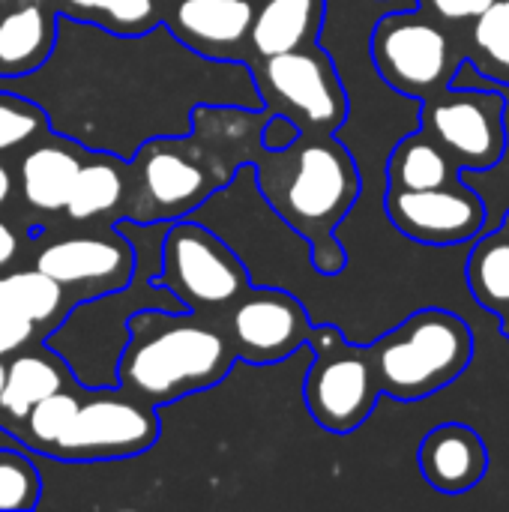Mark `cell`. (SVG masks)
<instances>
[{"label": "cell", "instance_id": "1", "mask_svg": "<svg viewBox=\"0 0 509 512\" xmlns=\"http://www.w3.org/2000/svg\"><path fill=\"white\" fill-rule=\"evenodd\" d=\"M267 207L309 246L321 276L345 270V249L336 237L342 219L360 198V171L336 135H300L279 150H258L249 165Z\"/></svg>", "mask_w": 509, "mask_h": 512}, {"label": "cell", "instance_id": "2", "mask_svg": "<svg viewBox=\"0 0 509 512\" xmlns=\"http://www.w3.org/2000/svg\"><path fill=\"white\" fill-rule=\"evenodd\" d=\"M237 354L219 324L186 309H141L117 360V387L162 408L228 378Z\"/></svg>", "mask_w": 509, "mask_h": 512}, {"label": "cell", "instance_id": "3", "mask_svg": "<svg viewBox=\"0 0 509 512\" xmlns=\"http://www.w3.org/2000/svg\"><path fill=\"white\" fill-rule=\"evenodd\" d=\"M132 249H135V273L132 282L120 291L90 297L81 303H72L63 321L42 339L51 351H57L72 378L81 387H114L117 384V360L123 354L126 336H129V318L141 309H183L171 291L153 282L159 270V240L150 243V252H144L147 234L153 222H129L114 219Z\"/></svg>", "mask_w": 509, "mask_h": 512}, {"label": "cell", "instance_id": "4", "mask_svg": "<svg viewBox=\"0 0 509 512\" xmlns=\"http://www.w3.org/2000/svg\"><path fill=\"white\" fill-rule=\"evenodd\" d=\"M234 177L237 168L192 132L147 138L126 162V195L117 219L147 225L195 216Z\"/></svg>", "mask_w": 509, "mask_h": 512}, {"label": "cell", "instance_id": "5", "mask_svg": "<svg viewBox=\"0 0 509 512\" xmlns=\"http://www.w3.org/2000/svg\"><path fill=\"white\" fill-rule=\"evenodd\" d=\"M381 396L420 402L450 387L474 360L471 327L447 309H420L369 345Z\"/></svg>", "mask_w": 509, "mask_h": 512}, {"label": "cell", "instance_id": "6", "mask_svg": "<svg viewBox=\"0 0 509 512\" xmlns=\"http://www.w3.org/2000/svg\"><path fill=\"white\" fill-rule=\"evenodd\" d=\"M153 282L171 291L186 312L210 318L213 324L252 288L237 252L192 216L165 225Z\"/></svg>", "mask_w": 509, "mask_h": 512}, {"label": "cell", "instance_id": "7", "mask_svg": "<svg viewBox=\"0 0 509 512\" xmlns=\"http://www.w3.org/2000/svg\"><path fill=\"white\" fill-rule=\"evenodd\" d=\"M306 348L312 351V366L303 381L309 417L333 435L360 429L381 399L369 345L348 342L333 324H312Z\"/></svg>", "mask_w": 509, "mask_h": 512}, {"label": "cell", "instance_id": "8", "mask_svg": "<svg viewBox=\"0 0 509 512\" xmlns=\"http://www.w3.org/2000/svg\"><path fill=\"white\" fill-rule=\"evenodd\" d=\"M261 108L285 114L300 135H336L348 117V93L330 60L315 42L249 63Z\"/></svg>", "mask_w": 509, "mask_h": 512}, {"label": "cell", "instance_id": "9", "mask_svg": "<svg viewBox=\"0 0 509 512\" xmlns=\"http://www.w3.org/2000/svg\"><path fill=\"white\" fill-rule=\"evenodd\" d=\"M378 75L399 93L429 99L450 87L462 60L453 39L417 6L387 12L372 30Z\"/></svg>", "mask_w": 509, "mask_h": 512}, {"label": "cell", "instance_id": "10", "mask_svg": "<svg viewBox=\"0 0 509 512\" xmlns=\"http://www.w3.org/2000/svg\"><path fill=\"white\" fill-rule=\"evenodd\" d=\"M156 411L117 384L84 387L75 417L48 456L57 462H117L141 456L159 441Z\"/></svg>", "mask_w": 509, "mask_h": 512}, {"label": "cell", "instance_id": "11", "mask_svg": "<svg viewBox=\"0 0 509 512\" xmlns=\"http://www.w3.org/2000/svg\"><path fill=\"white\" fill-rule=\"evenodd\" d=\"M429 132L456 171H489L507 153V99L495 87H444L423 99Z\"/></svg>", "mask_w": 509, "mask_h": 512}, {"label": "cell", "instance_id": "12", "mask_svg": "<svg viewBox=\"0 0 509 512\" xmlns=\"http://www.w3.org/2000/svg\"><path fill=\"white\" fill-rule=\"evenodd\" d=\"M33 267L51 276L72 303L120 291L132 282L135 249L117 225L84 228L63 237L33 234Z\"/></svg>", "mask_w": 509, "mask_h": 512}, {"label": "cell", "instance_id": "13", "mask_svg": "<svg viewBox=\"0 0 509 512\" xmlns=\"http://www.w3.org/2000/svg\"><path fill=\"white\" fill-rule=\"evenodd\" d=\"M237 360L267 366L306 348L312 318L306 306L282 288H252L216 321Z\"/></svg>", "mask_w": 509, "mask_h": 512}, {"label": "cell", "instance_id": "14", "mask_svg": "<svg viewBox=\"0 0 509 512\" xmlns=\"http://www.w3.org/2000/svg\"><path fill=\"white\" fill-rule=\"evenodd\" d=\"M384 207L396 231L426 246L468 243L486 228L489 219L483 195L462 180L423 192L387 189Z\"/></svg>", "mask_w": 509, "mask_h": 512}, {"label": "cell", "instance_id": "15", "mask_svg": "<svg viewBox=\"0 0 509 512\" xmlns=\"http://www.w3.org/2000/svg\"><path fill=\"white\" fill-rule=\"evenodd\" d=\"M258 0H165L162 24L207 60L246 63Z\"/></svg>", "mask_w": 509, "mask_h": 512}, {"label": "cell", "instance_id": "16", "mask_svg": "<svg viewBox=\"0 0 509 512\" xmlns=\"http://www.w3.org/2000/svg\"><path fill=\"white\" fill-rule=\"evenodd\" d=\"M87 156V147L48 129L33 138L18 159V192L36 216H57L66 204L72 180Z\"/></svg>", "mask_w": 509, "mask_h": 512}, {"label": "cell", "instance_id": "17", "mask_svg": "<svg viewBox=\"0 0 509 512\" xmlns=\"http://www.w3.org/2000/svg\"><path fill=\"white\" fill-rule=\"evenodd\" d=\"M417 465L426 483L441 495H465L477 489L489 471V450L480 432L465 423L435 426L420 450Z\"/></svg>", "mask_w": 509, "mask_h": 512}, {"label": "cell", "instance_id": "18", "mask_svg": "<svg viewBox=\"0 0 509 512\" xmlns=\"http://www.w3.org/2000/svg\"><path fill=\"white\" fill-rule=\"evenodd\" d=\"M51 0H0V78H24L45 66L57 42Z\"/></svg>", "mask_w": 509, "mask_h": 512}, {"label": "cell", "instance_id": "19", "mask_svg": "<svg viewBox=\"0 0 509 512\" xmlns=\"http://www.w3.org/2000/svg\"><path fill=\"white\" fill-rule=\"evenodd\" d=\"M6 375H3V393H0V426L9 432L27 417V411L42 402L45 396L78 384L66 366V360L51 351L45 342H33L12 357L3 360Z\"/></svg>", "mask_w": 509, "mask_h": 512}, {"label": "cell", "instance_id": "20", "mask_svg": "<svg viewBox=\"0 0 509 512\" xmlns=\"http://www.w3.org/2000/svg\"><path fill=\"white\" fill-rule=\"evenodd\" d=\"M324 12L327 0H258L249 30L246 66L252 60L315 45L324 24Z\"/></svg>", "mask_w": 509, "mask_h": 512}, {"label": "cell", "instance_id": "21", "mask_svg": "<svg viewBox=\"0 0 509 512\" xmlns=\"http://www.w3.org/2000/svg\"><path fill=\"white\" fill-rule=\"evenodd\" d=\"M123 195H126V159H117L102 150H87L60 213L72 225L102 222L108 216L114 222L123 207Z\"/></svg>", "mask_w": 509, "mask_h": 512}, {"label": "cell", "instance_id": "22", "mask_svg": "<svg viewBox=\"0 0 509 512\" xmlns=\"http://www.w3.org/2000/svg\"><path fill=\"white\" fill-rule=\"evenodd\" d=\"M72 300L42 270H3L0 273V309L33 321L45 336L63 321Z\"/></svg>", "mask_w": 509, "mask_h": 512}, {"label": "cell", "instance_id": "23", "mask_svg": "<svg viewBox=\"0 0 509 512\" xmlns=\"http://www.w3.org/2000/svg\"><path fill=\"white\" fill-rule=\"evenodd\" d=\"M459 171L453 168L444 147L429 132H414L402 138L387 162V189H405V192H423V189H441L456 183Z\"/></svg>", "mask_w": 509, "mask_h": 512}, {"label": "cell", "instance_id": "24", "mask_svg": "<svg viewBox=\"0 0 509 512\" xmlns=\"http://www.w3.org/2000/svg\"><path fill=\"white\" fill-rule=\"evenodd\" d=\"M468 285L477 303L501 312L509 303V210L492 231H480L468 258Z\"/></svg>", "mask_w": 509, "mask_h": 512}, {"label": "cell", "instance_id": "25", "mask_svg": "<svg viewBox=\"0 0 509 512\" xmlns=\"http://www.w3.org/2000/svg\"><path fill=\"white\" fill-rule=\"evenodd\" d=\"M60 15L117 36H141L162 24L165 0H51Z\"/></svg>", "mask_w": 509, "mask_h": 512}, {"label": "cell", "instance_id": "26", "mask_svg": "<svg viewBox=\"0 0 509 512\" xmlns=\"http://www.w3.org/2000/svg\"><path fill=\"white\" fill-rule=\"evenodd\" d=\"M81 390H84L81 384L63 387V390L45 396L42 402H36L27 411V417L12 429V435L21 441V447L27 453H39V456H48L51 453V447L57 444V438L66 432L69 420L78 411Z\"/></svg>", "mask_w": 509, "mask_h": 512}, {"label": "cell", "instance_id": "27", "mask_svg": "<svg viewBox=\"0 0 509 512\" xmlns=\"http://www.w3.org/2000/svg\"><path fill=\"white\" fill-rule=\"evenodd\" d=\"M471 63L489 81L509 84V0H495L483 15L474 18L471 30Z\"/></svg>", "mask_w": 509, "mask_h": 512}, {"label": "cell", "instance_id": "28", "mask_svg": "<svg viewBox=\"0 0 509 512\" xmlns=\"http://www.w3.org/2000/svg\"><path fill=\"white\" fill-rule=\"evenodd\" d=\"M48 129V114L36 99L9 87L0 90V156L24 150L33 138H39Z\"/></svg>", "mask_w": 509, "mask_h": 512}, {"label": "cell", "instance_id": "29", "mask_svg": "<svg viewBox=\"0 0 509 512\" xmlns=\"http://www.w3.org/2000/svg\"><path fill=\"white\" fill-rule=\"evenodd\" d=\"M42 477L24 447H0V512L39 507Z\"/></svg>", "mask_w": 509, "mask_h": 512}, {"label": "cell", "instance_id": "30", "mask_svg": "<svg viewBox=\"0 0 509 512\" xmlns=\"http://www.w3.org/2000/svg\"><path fill=\"white\" fill-rule=\"evenodd\" d=\"M42 339H45V333L33 321L0 309V360L12 357L15 351L27 348L33 342H42Z\"/></svg>", "mask_w": 509, "mask_h": 512}, {"label": "cell", "instance_id": "31", "mask_svg": "<svg viewBox=\"0 0 509 512\" xmlns=\"http://www.w3.org/2000/svg\"><path fill=\"white\" fill-rule=\"evenodd\" d=\"M495 0H417L420 9H426L429 15L450 21V24H462V21H474L477 15H483Z\"/></svg>", "mask_w": 509, "mask_h": 512}, {"label": "cell", "instance_id": "32", "mask_svg": "<svg viewBox=\"0 0 509 512\" xmlns=\"http://www.w3.org/2000/svg\"><path fill=\"white\" fill-rule=\"evenodd\" d=\"M300 138V129L291 117L285 114H270L267 123L261 126V135H258V144L264 150H279V147H288Z\"/></svg>", "mask_w": 509, "mask_h": 512}, {"label": "cell", "instance_id": "33", "mask_svg": "<svg viewBox=\"0 0 509 512\" xmlns=\"http://www.w3.org/2000/svg\"><path fill=\"white\" fill-rule=\"evenodd\" d=\"M21 249H24L21 234L15 231V225H12V222H6V219L0 216V273H3V270H9V267L18 261Z\"/></svg>", "mask_w": 509, "mask_h": 512}, {"label": "cell", "instance_id": "34", "mask_svg": "<svg viewBox=\"0 0 509 512\" xmlns=\"http://www.w3.org/2000/svg\"><path fill=\"white\" fill-rule=\"evenodd\" d=\"M12 195H15V177H12L9 165L3 162V156H0V210L9 207Z\"/></svg>", "mask_w": 509, "mask_h": 512}, {"label": "cell", "instance_id": "35", "mask_svg": "<svg viewBox=\"0 0 509 512\" xmlns=\"http://www.w3.org/2000/svg\"><path fill=\"white\" fill-rule=\"evenodd\" d=\"M498 318H501V330H504V336H509V303L498 312Z\"/></svg>", "mask_w": 509, "mask_h": 512}, {"label": "cell", "instance_id": "36", "mask_svg": "<svg viewBox=\"0 0 509 512\" xmlns=\"http://www.w3.org/2000/svg\"><path fill=\"white\" fill-rule=\"evenodd\" d=\"M3 375H6V363L0 360V393H3Z\"/></svg>", "mask_w": 509, "mask_h": 512}, {"label": "cell", "instance_id": "37", "mask_svg": "<svg viewBox=\"0 0 509 512\" xmlns=\"http://www.w3.org/2000/svg\"><path fill=\"white\" fill-rule=\"evenodd\" d=\"M507 339H509V336H507Z\"/></svg>", "mask_w": 509, "mask_h": 512}]
</instances>
